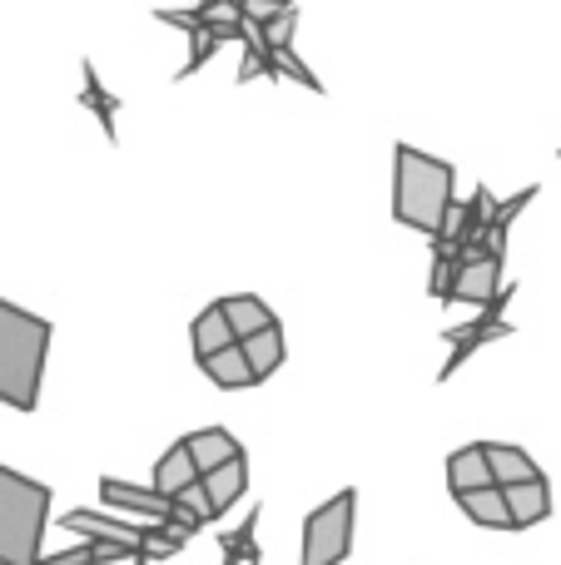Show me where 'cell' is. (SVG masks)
Masks as SVG:
<instances>
[{"instance_id":"ac0fdd59","label":"cell","mask_w":561,"mask_h":565,"mask_svg":"<svg viewBox=\"0 0 561 565\" xmlns=\"http://www.w3.org/2000/svg\"><path fill=\"white\" fill-rule=\"evenodd\" d=\"M80 70H85V89H80V105L95 109V119L105 125V139H115V109H119V99L109 95L105 85H99V75H95V65H89V60H85Z\"/></svg>"},{"instance_id":"4fadbf2b","label":"cell","mask_w":561,"mask_h":565,"mask_svg":"<svg viewBox=\"0 0 561 565\" xmlns=\"http://www.w3.org/2000/svg\"><path fill=\"white\" fill-rule=\"evenodd\" d=\"M184 447H189V457H194V467H199V477L204 471H214V467H224L229 457H239V441L229 437L224 427H209V431H194V437H184Z\"/></svg>"},{"instance_id":"6da1fadb","label":"cell","mask_w":561,"mask_h":565,"mask_svg":"<svg viewBox=\"0 0 561 565\" xmlns=\"http://www.w3.org/2000/svg\"><path fill=\"white\" fill-rule=\"evenodd\" d=\"M453 164L447 159H433L413 145L393 149V218L413 234L437 238L453 214Z\"/></svg>"},{"instance_id":"3957f363","label":"cell","mask_w":561,"mask_h":565,"mask_svg":"<svg viewBox=\"0 0 561 565\" xmlns=\"http://www.w3.org/2000/svg\"><path fill=\"white\" fill-rule=\"evenodd\" d=\"M50 521V487L0 467V565H35Z\"/></svg>"},{"instance_id":"8fae6325","label":"cell","mask_w":561,"mask_h":565,"mask_svg":"<svg viewBox=\"0 0 561 565\" xmlns=\"http://www.w3.org/2000/svg\"><path fill=\"white\" fill-rule=\"evenodd\" d=\"M204 377L214 382V387H224V392H234V387H254V367H248V358H244V348L239 342H229V348H219V352H209L204 362Z\"/></svg>"},{"instance_id":"7c38bea8","label":"cell","mask_w":561,"mask_h":565,"mask_svg":"<svg viewBox=\"0 0 561 565\" xmlns=\"http://www.w3.org/2000/svg\"><path fill=\"white\" fill-rule=\"evenodd\" d=\"M483 451H487V467H493L497 487H512V481L542 477V471H537V461L527 457L522 447H507V441H483Z\"/></svg>"},{"instance_id":"d6986e66","label":"cell","mask_w":561,"mask_h":565,"mask_svg":"<svg viewBox=\"0 0 561 565\" xmlns=\"http://www.w3.org/2000/svg\"><path fill=\"white\" fill-rule=\"evenodd\" d=\"M453 274H457V258L437 254V268H433V292H437V298H447V288H453Z\"/></svg>"},{"instance_id":"9c48e42d","label":"cell","mask_w":561,"mask_h":565,"mask_svg":"<svg viewBox=\"0 0 561 565\" xmlns=\"http://www.w3.org/2000/svg\"><path fill=\"white\" fill-rule=\"evenodd\" d=\"M457 507L467 511V521H477V526H487V531H512L507 497H502V487H497V481L473 487V491H457Z\"/></svg>"},{"instance_id":"5bb4252c","label":"cell","mask_w":561,"mask_h":565,"mask_svg":"<svg viewBox=\"0 0 561 565\" xmlns=\"http://www.w3.org/2000/svg\"><path fill=\"white\" fill-rule=\"evenodd\" d=\"M487 481H493V467H487L483 441H477V447H463V451H453V457H447V487H453V497H457V491L487 487Z\"/></svg>"},{"instance_id":"5b68a950","label":"cell","mask_w":561,"mask_h":565,"mask_svg":"<svg viewBox=\"0 0 561 565\" xmlns=\"http://www.w3.org/2000/svg\"><path fill=\"white\" fill-rule=\"evenodd\" d=\"M497 288H502V254H493V248H483V244H467V258H457L447 298L487 308V302L497 298Z\"/></svg>"},{"instance_id":"ba28073f","label":"cell","mask_w":561,"mask_h":565,"mask_svg":"<svg viewBox=\"0 0 561 565\" xmlns=\"http://www.w3.org/2000/svg\"><path fill=\"white\" fill-rule=\"evenodd\" d=\"M239 348H244V358H248V367H254L258 382L274 377V372L284 367V358H288V342H284V328H278V318L268 322V328H258V332H248V338H239Z\"/></svg>"},{"instance_id":"30bf717a","label":"cell","mask_w":561,"mask_h":565,"mask_svg":"<svg viewBox=\"0 0 561 565\" xmlns=\"http://www.w3.org/2000/svg\"><path fill=\"white\" fill-rule=\"evenodd\" d=\"M99 491H105V501H109V507H119V511H135V516H155V521H174V501L159 497V491L119 487L115 477L99 481Z\"/></svg>"},{"instance_id":"277c9868","label":"cell","mask_w":561,"mask_h":565,"mask_svg":"<svg viewBox=\"0 0 561 565\" xmlns=\"http://www.w3.org/2000/svg\"><path fill=\"white\" fill-rule=\"evenodd\" d=\"M353 516H358V491L353 487L308 511V521H304V565H343L348 551H353Z\"/></svg>"},{"instance_id":"9a60e30c","label":"cell","mask_w":561,"mask_h":565,"mask_svg":"<svg viewBox=\"0 0 561 565\" xmlns=\"http://www.w3.org/2000/svg\"><path fill=\"white\" fill-rule=\"evenodd\" d=\"M189 481H199V467H194V457H189L184 441H174L155 467V491L159 497H174V491H184Z\"/></svg>"},{"instance_id":"8992f818","label":"cell","mask_w":561,"mask_h":565,"mask_svg":"<svg viewBox=\"0 0 561 565\" xmlns=\"http://www.w3.org/2000/svg\"><path fill=\"white\" fill-rule=\"evenodd\" d=\"M502 497H507L512 531H527V526H537V521L552 516V487H547V477L512 481V487H502Z\"/></svg>"},{"instance_id":"2e32d148","label":"cell","mask_w":561,"mask_h":565,"mask_svg":"<svg viewBox=\"0 0 561 565\" xmlns=\"http://www.w3.org/2000/svg\"><path fill=\"white\" fill-rule=\"evenodd\" d=\"M219 308H224L229 328H234V338H248V332L268 328L274 322V312H268L264 298H254V292H234V298H219Z\"/></svg>"},{"instance_id":"52a82bcc","label":"cell","mask_w":561,"mask_h":565,"mask_svg":"<svg viewBox=\"0 0 561 565\" xmlns=\"http://www.w3.org/2000/svg\"><path fill=\"white\" fill-rule=\"evenodd\" d=\"M199 487H204V497H209V516L229 511V507H234V501L248 491V457L239 451V457H229L224 467L204 471V477H199Z\"/></svg>"},{"instance_id":"7a4b0ae2","label":"cell","mask_w":561,"mask_h":565,"mask_svg":"<svg viewBox=\"0 0 561 565\" xmlns=\"http://www.w3.org/2000/svg\"><path fill=\"white\" fill-rule=\"evenodd\" d=\"M50 338H55V328L45 318L0 298V402L6 407L35 412L50 362Z\"/></svg>"},{"instance_id":"e0dca14e","label":"cell","mask_w":561,"mask_h":565,"mask_svg":"<svg viewBox=\"0 0 561 565\" xmlns=\"http://www.w3.org/2000/svg\"><path fill=\"white\" fill-rule=\"evenodd\" d=\"M189 338H194V358H199V362H204L209 352H219V348H229V342H239L219 302H214V308H204V312H199V318H194V328H189Z\"/></svg>"}]
</instances>
